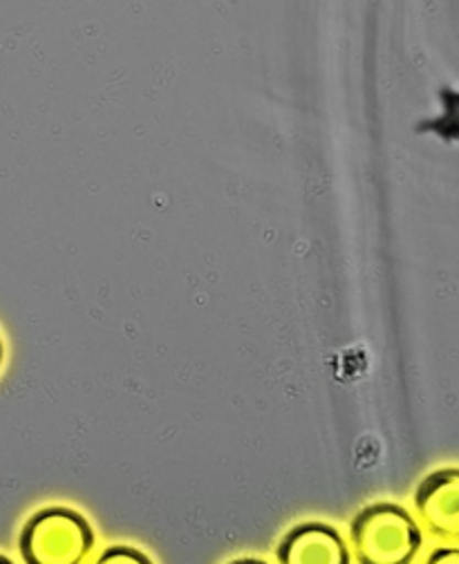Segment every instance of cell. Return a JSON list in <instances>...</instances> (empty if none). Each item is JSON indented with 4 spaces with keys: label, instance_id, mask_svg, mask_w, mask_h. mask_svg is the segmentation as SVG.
I'll return each instance as SVG.
<instances>
[{
    "label": "cell",
    "instance_id": "52a82bcc",
    "mask_svg": "<svg viewBox=\"0 0 459 564\" xmlns=\"http://www.w3.org/2000/svg\"><path fill=\"white\" fill-rule=\"evenodd\" d=\"M446 101H448V119H450L448 132L450 137H459V95L446 97Z\"/></svg>",
    "mask_w": 459,
    "mask_h": 564
},
{
    "label": "cell",
    "instance_id": "3957f363",
    "mask_svg": "<svg viewBox=\"0 0 459 564\" xmlns=\"http://www.w3.org/2000/svg\"><path fill=\"white\" fill-rule=\"evenodd\" d=\"M415 520L435 540L459 542V468H437L426 475L413 498Z\"/></svg>",
    "mask_w": 459,
    "mask_h": 564
},
{
    "label": "cell",
    "instance_id": "ba28073f",
    "mask_svg": "<svg viewBox=\"0 0 459 564\" xmlns=\"http://www.w3.org/2000/svg\"><path fill=\"white\" fill-rule=\"evenodd\" d=\"M229 564H267L265 560H258V557H240V560H233Z\"/></svg>",
    "mask_w": 459,
    "mask_h": 564
},
{
    "label": "cell",
    "instance_id": "8992f818",
    "mask_svg": "<svg viewBox=\"0 0 459 564\" xmlns=\"http://www.w3.org/2000/svg\"><path fill=\"white\" fill-rule=\"evenodd\" d=\"M424 564H459V546L457 544H446L435 551L424 560Z\"/></svg>",
    "mask_w": 459,
    "mask_h": 564
},
{
    "label": "cell",
    "instance_id": "9c48e42d",
    "mask_svg": "<svg viewBox=\"0 0 459 564\" xmlns=\"http://www.w3.org/2000/svg\"><path fill=\"white\" fill-rule=\"evenodd\" d=\"M0 564H14L8 555H3V553H0Z\"/></svg>",
    "mask_w": 459,
    "mask_h": 564
},
{
    "label": "cell",
    "instance_id": "5b68a950",
    "mask_svg": "<svg viewBox=\"0 0 459 564\" xmlns=\"http://www.w3.org/2000/svg\"><path fill=\"white\" fill-rule=\"evenodd\" d=\"M92 564H153V560L146 553H142L140 549L114 544V546H108L106 551H101Z\"/></svg>",
    "mask_w": 459,
    "mask_h": 564
},
{
    "label": "cell",
    "instance_id": "30bf717a",
    "mask_svg": "<svg viewBox=\"0 0 459 564\" xmlns=\"http://www.w3.org/2000/svg\"><path fill=\"white\" fill-rule=\"evenodd\" d=\"M0 364H3V340H0Z\"/></svg>",
    "mask_w": 459,
    "mask_h": 564
},
{
    "label": "cell",
    "instance_id": "277c9868",
    "mask_svg": "<svg viewBox=\"0 0 459 564\" xmlns=\"http://www.w3.org/2000/svg\"><path fill=\"white\" fill-rule=\"evenodd\" d=\"M278 564H352L343 535L323 522H303L289 529L276 546Z\"/></svg>",
    "mask_w": 459,
    "mask_h": 564
},
{
    "label": "cell",
    "instance_id": "7a4b0ae2",
    "mask_svg": "<svg viewBox=\"0 0 459 564\" xmlns=\"http://www.w3.org/2000/svg\"><path fill=\"white\" fill-rule=\"evenodd\" d=\"M95 549L90 522L75 509L45 507L21 529L23 564H86Z\"/></svg>",
    "mask_w": 459,
    "mask_h": 564
},
{
    "label": "cell",
    "instance_id": "6da1fadb",
    "mask_svg": "<svg viewBox=\"0 0 459 564\" xmlns=\"http://www.w3.org/2000/svg\"><path fill=\"white\" fill-rule=\"evenodd\" d=\"M348 546L357 564H413L424 546V531L404 507L376 502L352 518Z\"/></svg>",
    "mask_w": 459,
    "mask_h": 564
}]
</instances>
